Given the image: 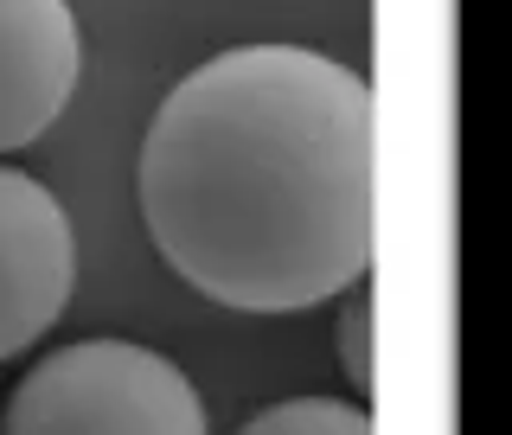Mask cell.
Returning a JSON list of instances; mask_svg holds the SVG:
<instances>
[{
    "instance_id": "1",
    "label": "cell",
    "mask_w": 512,
    "mask_h": 435,
    "mask_svg": "<svg viewBox=\"0 0 512 435\" xmlns=\"http://www.w3.org/2000/svg\"><path fill=\"white\" fill-rule=\"evenodd\" d=\"M378 109L352 64L231 45L167 90L141 135V224L186 288L301 314L372 269Z\"/></svg>"
},
{
    "instance_id": "2",
    "label": "cell",
    "mask_w": 512,
    "mask_h": 435,
    "mask_svg": "<svg viewBox=\"0 0 512 435\" xmlns=\"http://www.w3.org/2000/svg\"><path fill=\"white\" fill-rule=\"evenodd\" d=\"M0 435H212L205 397L167 352L71 340L13 384Z\"/></svg>"
},
{
    "instance_id": "3",
    "label": "cell",
    "mask_w": 512,
    "mask_h": 435,
    "mask_svg": "<svg viewBox=\"0 0 512 435\" xmlns=\"http://www.w3.org/2000/svg\"><path fill=\"white\" fill-rule=\"evenodd\" d=\"M77 288V237L52 186L0 167V359H20L52 333Z\"/></svg>"
},
{
    "instance_id": "4",
    "label": "cell",
    "mask_w": 512,
    "mask_h": 435,
    "mask_svg": "<svg viewBox=\"0 0 512 435\" xmlns=\"http://www.w3.org/2000/svg\"><path fill=\"white\" fill-rule=\"evenodd\" d=\"M84 71L71 0H0V154L32 148Z\"/></svg>"
},
{
    "instance_id": "5",
    "label": "cell",
    "mask_w": 512,
    "mask_h": 435,
    "mask_svg": "<svg viewBox=\"0 0 512 435\" xmlns=\"http://www.w3.org/2000/svg\"><path fill=\"white\" fill-rule=\"evenodd\" d=\"M237 435H372V416L365 404H340V397H282L256 410Z\"/></svg>"
},
{
    "instance_id": "6",
    "label": "cell",
    "mask_w": 512,
    "mask_h": 435,
    "mask_svg": "<svg viewBox=\"0 0 512 435\" xmlns=\"http://www.w3.org/2000/svg\"><path fill=\"white\" fill-rule=\"evenodd\" d=\"M333 340H340V372H346V384L359 391V404H365V397H372V282L346 288Z\"/></svg>"
}]
</instances>
